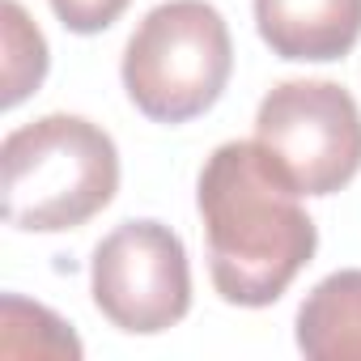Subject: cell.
Instances as JSON below:
<instances>
[{
    "label": "cell",
    "mask_w": 361,
    "mask_h": 361,
    "mask_svg": "<svg viewBox=\"0 0 361 361\" xmlns=\"http://www.w3.org/2000/svg\"><path fill=\"white\" fill-rule=\"evenodd\" d=\"M128 5H132V0H51L56 18L73 35H98V30L115 26Z\"/></svg>",
    "instance_id": "obj_10"
},
{
    "label": "cell",
    "mask_w": 361,
    "mask_h": 361,
    "mask_svg": "<svg viewBox=\"0 0 361 361\" xmlns=\"http://www.w3.org/2000/svg\"><path fill=\"white\" fill-rule=\"evenodd\" d=\"M209 276L230 306H272L314 259L319 230L302 209V192L272 166L259 140L217 145L196 188Z\"/></svg>",
    "instance_id": "obj_1"
},
{
    "label": "cell",
    "mask_w": 361,
    "mask_h": 361,
    "mask_svg": "<svg viewBox=\"0 0 361 361\" xmlns=\"http://www.w3.org/2000/svg\"><path fill=\"white\" fill-rule=\"evenodd\" d=\"M0 353L9 357H81V340L47 306L5 293L0 302Z\"/></svg>",
    "instance_id": "obj_8"
},
{
    "label": "cell",
    "mask_w": 361,
    "mask_h": 361,
    "mask_svg": "<svg viewBox=\"0 0 361 361\" xmlns=\"http://www.w3.org/2000/svg\"><path fill=\"white\" fill-rule=\"evenodd\" d=\"M94 306L128 336H157L192 310L188 247L161 221H123L90 264Z\"/></svg>",
    "instance_id": "obj_5"
},
{
    "label": "cell",
    "mask_w": 361,
    "mask_h": 361,
    "mask_svg": "<svg viewBox=\"0 0 361 361\" xmlns=\"http://www.w3.org/2000/svg\"><path fill=\"white\" fill-rule=\"evenodd\" d=\"M255 140L302 196H331L361 170V106L336 81H281L259 102Z\"/></svg>",
    "instance_id": "obj_4"
},
{
    "label": "cell",
    "mask_w": 361,
    "mask_h": 361,
    "mask_svg": "<svg viewBox=\"0 0 361 361\" xmlns=\"http://www.w3.org/2000/svg\"><path fill=\"white\" fill-rule=\"evenodd\" d=\"M5 221L26 234H60L98 217L119 192V149L85 115H43L0 145Z\"/></svg>",
    "instance_id": "obj_2"
},
{
    "label": "cell",
    "mask_w": 361,
    "mask_h": 361,
    "mask_svg": "<svg viewBox=\"0 0 361 361\" xmlns=\"http://www.w3.org/2000/svg\"><path fill=\"white\" fill-rule=\"evenodd\" d=\"M234 73L226 18L209 0H166L149 9L123 47V90L153 123L204 115Z\"/></svg>",
    "instance_id": "obj_3"
},
{
    "label": "cell",
    "mask_w": 361,
    "mask_h": 361,
    "mask_svg": "<svg viewBox=\"0 0 361 361\" xmlns=\"http://www.w3.org/2000/svg\"><path fill=\"white\" fill-rule=\"evenodd\" d=\"M255 26L272 56L331 64L361 39V0H255Z\"/></svg>",
    "instance_id": "obj_6"
},
{
    "label": "cell",
    "mask_w": 361,
    "mask_h": 361,
    "mask_svg": "<svg viewBox=\"0 0 361 361\" xmlns=\"http://www.w3.org/2000/svg\"><path fill=\"white\" fill-rule=\"evenodd\" d=\"M0 22H5V98L0 102L18 106L47 77V39L26 18V9L18 0H5V5H0Z\"/></svg>",
    "instance_id": "obj_9"
},
{
    "label": "cell",
    "mask_w": 361,
    "mask_h": 361,
    "mask_svg": "<svg viewBox=\"0 0 361 361\" xmlns=\"http://www.w3.org/2000/svg\"><path fill=\"white\" fill-rule=\"evenodd\" d=\"M298 348L310 361H361V268L331 272L306 293Z\"/></svg>",
    "instance_id": "obj_7"
}]
</instances>
